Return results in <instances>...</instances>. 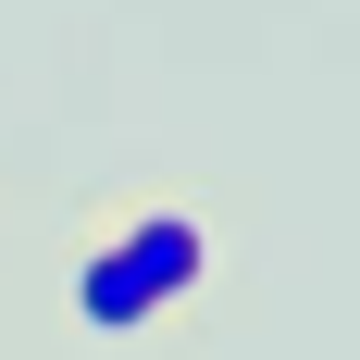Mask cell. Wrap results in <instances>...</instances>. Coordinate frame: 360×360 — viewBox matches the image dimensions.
Here are the masks:
<instances>
[{"label":"cell","mask_w":360,"mask_h":360,"mask_svg":"<svg viewBox=\"0 0 360 360\" xmlns=\"http://www.w3.org/2000/svg\"><path fill=\"white\" fill-rule=\"evenodd\" d=\"M162 311H174V298L149 286V261L124 249V236H87V249H75V323L87 335H149Z\"/></svg>","instance_id":"1"},{"label":"cell","mask_w":360,"mask_h":360,"mask_svg":"<svg viewBox=\"0 0 360 360\" xmlns=\"http://www.w3.org/2000/svg\"><path fill=\"white\" fill-rule=\"evenodd\" d=\"M112 236L149 261V286H162V298H199V274H212V224H199V212H174V199H162V212H124Z\"/></svg>","instance_id":"2"}]
</instances>
